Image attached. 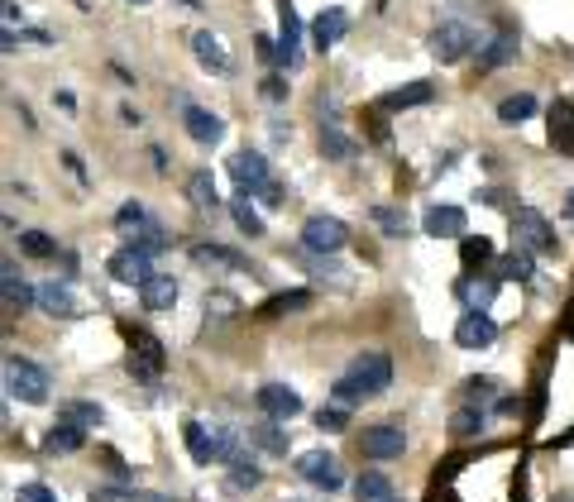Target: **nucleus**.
Instances as JSON below:
<instances>
[{
  "label": "nucleus",
  "mask_w": 574,
  "mask_h": 502,
  "mask_svg": "<svg viewBox=\"0 0 574 502\" xmlns=\"http://www.w3.org/2000/svg\"><path fill=\"white\" fill-rule=\"evenodd\" d=\"M15 20H20V5H15V0H5V29H15Z\"/></svg>",
  "instance_id": "nucleus-48"
},
{
  "label": "nucleus",
  "mask_w": 574,
  "mask_h": 502,
  "mask_svg": "<svg viewBox=\"0 0 574 502\" xmlns=\"http://www.w3.org/2000/svg\"><path fill=\"white\" fill-rule=\"evenodd\" d=\"M230 216H235V225H240L249 240H259V235H264V220H259V211L249 206V197H235V201H230Z\"/></svg>",
  "instance_id": "nucleus-30"
},
{
  "label": "nucleus",
  "mask_w": 574,
  "mask_h": 502,
  "mask_svg": "<svg viewBox=\"0 0 574 502\" xmlns=\"http://www.w3.org/2000/svg\"><path fill=\"white\" fill-rule=\"evenodd\" d=\"M139 302L149 306V311H173V302H177V278H168V273H154L149 283L139 287Z\"/></svg>",
  "instance_id": "nucleus-20"
},
{
  "label": "nucleus",
  "mask_w": 574,
  "mask_h": 502,
  "mask_svg": "<svg viewBox=\"0 0 574 502\" xmlns=\"http://www.w3.org/2000/svg\"><path fill=\"white\" fill-rule=\"evenodd\" d=\"M0 283H5V306H10V311H24V306H34V302H39V292H34L29 283H24L15 263H5V268H0Z\"/></svg>",
  "instance_id": "nucleus-21"
},
{
  "label": "nucleus",
  "mask_w": 574,
  "mask_h": 502,
  "mask_svg": "<svg viewBox=\"0 0 574 502\" xmlns=\"http://www.w3.org/2000/svg\"><path fill=\"white\" fill-rule=\"evenodd\" d=\"M469 397H474V402H479V397H493V378H474V383H469Z\"/></svg>",
  "instance_id": "nucleus-47"
},
{
  "label": "nucleus",
  "mask_w": 574,
  "mask_h": 502,
  "mask_svg": "<svg viewBox=\"0 0 574 502\" xmlns=\"http://www.w3.org/2000/svg\"><path fill=\"white\" fill-rule=\"evenodd\" d=\"M493 340H498L493 316H488V311H464L460 326H455V345H460V350H488Z\"/></svg>",
  "instance_id": "nucleus-11"
},
{
  "label": "nucleus",
  "mask_w": 574,
  "mask_h": 502,
  "mask_svg": "<svg viewBox=\"0 0 574 502\" xmlns=\"http://www.w3.org/2000/svg\"><path fill=\"white\" fill-rule=\"evenodd\" d=\"M264 96H268V101H283V96H287V82L278 77V72H268V77H264Z\"/></svg>",
  "instance_id": "nucleus-45"
},
{
  "label": "nucleus",
  "mask_w": 574,
  "mask_h": 502,
  "mask_svg": "<svg viewBox=\"0 0 574 502\" xmlns=\"http://www.w3.org/2000/svg\"><path fill=\"white\" fill-rule=\"evenodd\" d=\"M249 440H254V445H264L268 455H287L283 421H259V426H249Z\"/></svg>",
  "instance_id": "nucleus-23"
},
{
  "label": "nucleus",
  "mask_w": 574,
  "mask_h": 502,
  "mask_svg": "<svg viewBox=\"0 0 574 502\" xmlns=\"http://www.w3.org/2000/svg\"><path fill=\"white\" fill-rule=\"evenodd\" d=\"M402 450H407V436L398 426H369L364 431V455L369 459H398Z\"/></svg>",
  "instance_id": "nucleus-18"
},
{
  "label": "nucleus",
  "mask_w": 574,
  "mask_h": 502,
  "mask_svg": "<svg viewBox=\"0 0 574 502\" xmlns=\"http://www.w3.org/2000/svg\"><path fill=\"white\" fill-rule=\"evenodd\" d=\"M479 44H484V39H479V34H474L469 24H460V20H445L441 29L431 34V53H436L441 63H460L469 48L479 53Z\"/></svg>",
  "instance_id": "nucleus-5"
},
{
  "label": "nucleus",
  "mask_w": 574,
  "mask_h": 502,
  "mask_svg": "<svg viewBox=\"0 0 574 502\" xmlns=\"http://www.w3.org/2000/svg\"><path fill=\"white\" fill-rule=\"evenodd\" d=\"M345 34H350V15H345L340 5H331V10H321V15L311 20V44L321 48V53H326V48H335L340 39H345Z\"/></svg>",
  "instance_id": "nucleus-15"
},
{
  "label": "nucleus",
  "mask_w": 574,
  "mask_h": 502,
  "mask_svg": "<svg viewBox=\"0 0 574 502\" xmlns=\"http://www.w3.org/2000/svg\"><path fill=\"white\" fill-rule=\"evenodd\" d=\"M182 125H187V134H192L197 144H221V139H225V120H221V115L192 106V101H182Z\"/></svg>",
  "instance_id": "nucleus-14"
},
{
  "label": "nucleus",
  "mask_w": 574,
  "mask_h": 502,
  "mask_svg": "<svg viewBox=\"0 0 574 502\" xmlns=\"http://www.w3.org/2000/svg\"><path fill=\"white\" fill-rule=\"evenodd\" d=\"M388 383H393V359L383 350H369V354H359L350 364V373L335 383V402H340V407L369 402V397L388 393Z\"/></svg>",
  "instance_id": "nucleus-1"
},
{
  "label": "nucleus",
  "mask_w": 574,
  "mask_h": 502,
  "mask_svg": "<svg viewBox=\"0 0 574 502\" xmlns=\"http://www.w3.org/2000/svg\"><path fill=\"white\" fill-rule=\"evenodd\" d=\"M259 469L249 464V459H240V464H230V488H259Z\"/></svg>",
  "instance_id": "nucleus-40"
},
{
  "label": "nucleus",
  "mask_w": 574,
  "mask_h": 502,
  "mask_svg": "<svg viewBox=\"0 0 574 502\" xmlns=\"http://www.w3.org/2000/svg\"><path fill=\"white\" fill-rule=\"evenodd\" d=\"M393 502H402V498H393Z\"/></svg>",
  "instance_id": "nucleus-52"
},
{
  "label": "nucleus",
  "mask_w": 574,
  "mask_h": 502,
  "mask_svg": "<svg viewBox=\"0 0 574 502\" xmlns=\"http://www.w3.org/2000/svg\"><path fill=\"white\" fill-rule=\"evenodd\" d=\"M531 115H536V96H527V91H522V96H508V101H498V120H503V125H522V120H531Z\"/></svg>",
  "instance_id": "nucleus-29"
},
{
  "label": "nucleus",
  "mask_w": 574,
  "mask_h": 502,
  "mask_svg": "<svg viewBox=\"0 0 574 502\" xmlns=\"http://www.w3.org/2000/svg\"><path fill=\"white\" fill-rule=\"evenodd\" d=\"M15 502H58V493L44 488V483H20V488H15Z\"/></svg>",
  "instance_id": "nucleus-43"
},
{
  "label": "nucleus",
  "mask_w": 574,
  "mask_h": 502,
  "mask_svg": "<svg viewBox=\"0 0 574 502\" xmlns=\"http://www.w3.org/2000/svg\"><path fill=\"white\" fill-rule=\"evenodd\" d=\"M345 240H350V230H345V220L335 216H311L302 225V244L311 254H335V249H345Z\"/></svg>",
  "instance_id": "nucleus-8"
},
{
  "label": "nucleus",
  "mask_w": 574,
  "mask_h": 502,
  "mask_svg": "<svg viewBox=\"0 0 574 502\" xmlns=\"http://www.w3.org/2000/svg\"><path fill=\"white\" fill-rule=\"evenodd\" d=\"M82 445H87V431L72 426V421H58V426L44 436V455H77Z\"/></svg>",
  "instance_id": "nucleus-19"
},
{
  "label": "nucleus",
  "mask_w": 574,
  "mask_h": 502,
  "mask_svg": "<svg viewBox=\"0 0 574 502\" xmlns=\"http://www.w3.org/2000/svg\"><path fill=\"white\" fill-rule=\"evenodd\" d=\"M345 421H350V416H345L340 402H331V407H321V412H316V426H321V431H345Z\"/></svg>",
  "instance_id": "nucleus-42"
},
{
  "label": "nucleus",
  "mask_w": 574,
  "mask_h": 502,
  "mask_svg": "<svg viewBox=\"0 0 574 502\" xmlns=\"http://www.w3.org/2000/svg\"><path fill=\"white\" fill-rule=\"evenodd\" d=\"M517 58V34H493V44L479 48V67H503Z\"/></svg>",
  "instance_id": "nucleus-25"
},
{
  "label": "nucleus",
  "mask_w": 574,
  "mask_h": 502,
  "mask_svg": "<svg viewBox=\"0 0 574 502\" xmlns=\"http://www.w3.org/2000/svg\"><path fill=\"white\" fill-rule=\"evenodd\" d=\"M259 412L268 416V421H292V416H302V397L292 393L287 383H264L259 388Z\"/></svg>",
  "instance_id": "nucleus-12"
},
{
  "label": "nucleus",
  "mask_w": 574,
  "mask_h": 502,
  "mask_svg": "<svg viewBox=\"0 0 574 502\" xmlns=\"http://www.w3.org/2000/svg\"><path fill=\"white\" fill-rule=\"evenodd\" d=\"M560 502H574V498H560Z\"/></svg>",
  "instance_id": "nucleus-51"
},
{
  "label": "nucleus",
  "mask_w": 574,
  "mask_h": 502,
  "mask_svg": "<svg viewBox=\"0 0 574 502\" xmlns=\"http://www.w3.org/2000/svg\"><path fill=\"white\" fill-rule=\"evenodd\" d=\"M58 421H72V426H82V431H87V426H101V421H106V412H101L96 402H67Z\"/></svg>",
  "instance_id": "nucleus-32"
},
{
  "label": "nucleus",
  "mask_w": 574,
  "mask_h": 502,
  "mask_svg": "<svg viewBox=\"0 0 574 502\" xmlns=\"http://www.w3.org/2000/svg\"><path fill=\"white\" fill-rule=\"evenodd\" d=\"M503 278H531V254L527 249H512L503 259Z\"/></svg>",
  "instance_id": "nucleus-41"
},
{
  "label": "nucleus",
  "mask_w": 574,
  "mask_h": 502,
  "mask_svg": "<svg viewBox=\"0 0 574 502\" xmlns=\"http://www.w3.org/2000/svg\"><path fill=\"white\" fill-rule=\"evenodd\" d=\"M91 502H177V498L144 493V488H91Z\"/></svg>",
  "instance_id": "nucleus-28"
},
{
  "label": "nucleus",
  "mask_w": 574,
  "mask_h": 502,
  "mask_svg": "<svg viewBox=\"0 0 574 502\" xmlns=\"http://www.w3.org/2000/svg\"><path fill=\"white\" fill-rule=\"evenodd\" d=\"M187 197H192V206H201V211H216V206H221V197H216V177L192 173L187 177Z\"/></svg>",
  "instance_id": "nucleus-27"
},
{
  "label": "nucleus",
  "mask_w": 574,
  "mask_h": 502,
  "mask_svg": "<svg viewBox=\"0 0 574 502\" xmlns=\"http://www.w3.org/2000/svg\"><path fill=\"white\" fill-rule=\"evenodd\" d=\"M5 393L39 407V402H48V373L39 364H29V359H20V354H10L5 359Z\"/></svg>",
  "instance_id": "nucleus-2"
},
{
  "label": "nucleus",
  "mask_w": 574,
  "mask_h": 502,
  "mask_svg": "<svg viewBox=\"0 0 574 502\" xmlns=\"http://www.w3.org/2000/svg\"><path fill=\"white\" fill-rule=\"evenodd\" d=\"M278 63L283 67L302 63V20H297L292 0H278Z\"/></svg>",
  "instance_id": "nucleus-9"
},
{
  "label": "nucleus",
  "mask_w": 574,
  "mask_h": 502,
  "mask_svg": "<svg viewBox=\"0 0 574 502\" xmlns=\"http://www.w3.org/2000/svg\"><path fill=\"white\" fill-rule=\"evenodd\" d=\"M565 216L574 220V192H570V197H565Z\"/></svg>",
  "instance_id": "nucleus-49"
},
{
  "label": "nucleus",
  "mask_w": 574,
  "mask_h": 502,
  "mask_svg": "<svg viewBox=\"0 0 574 502\" xmlns=\"http://www.w3.org/2000/svg\"><path fill=\"white\" fill-rule=\"evenodd\" d=\"M450 431H455V436H479V431H484V412H474V407H464V412H455V421H450Z\"/></svg>",
  "instance_id": "nucleus-38"
},
{
  "label": "nucleus",
  "mask_w": 574,
  "mask_h": 502,
  "mask_svg": "<svg viewBox=\"0 0 574 502\" xmlns=\"http://www.w3.org/2000/svg\"><path fill=\"white\" fill-rule=\"evenodd\" d=\"M512 235H517V249H527V254H555V230L536 206H517Z\"/></svg>",
  "instance_id": "nucleus-3"
},
{
  "label": "nucleus",
  "mask_w": 574,
  "mask_h": 502,
  "mask_svg": "<svg viewBox=\"0 0 574 502\" xmlns=\"http://www.w3.org/2000/svg\"><path fill=\"white\" fill-rule=\"evenodd\" d=\"M551 139H555V149L574 153V106H565V101L551 110Z\"/></svg>",
  "instance_id": "nucleus-26"
},
{
  "label": "nucleus",
  "mask_w": 574,
  "mask_h": 502,
  "mask_svg": "<svg viewBox=\"0 0 574 502\" xmlns=\"http://www.w3.org/2000/svg\"><path fill=\"white\" fill-rule=\"evenodd\" d=\"M149 211H144V206H139V201H125V206H120V216H115V230H120V235H125V240H130L134 230H139V225H149Z\"/></svg>",
  "instance_id": "nucleus-34"
},
{
  "label": "nucleus",
  "mask_w": 574,
  "mask_h": 502,
  "mask_svg": "<svg viewBox=\"0 0 574 502\" xmlns=\"http://www.w3.org/2000/svg\"><path fill=\"white\" fill-rule=\"evenodd\" d=\"M130 5H149V0H130Z\"/></svg>",
  "instance_id": "nucleus-50"
},
{
  "label": "nucleus",
  "mask_w": 574,
  "mask_h": 502,
  "mask_svg": "<svg viewBox=\"0 0 574 502\" xmlns=\"http://www.w3.org/2000/svg\"><path fill=\"white\" fill-rule=\"evenodd\" d=\"M493 292H498L493 278H484V283H460V297L469 302V311H484V306L493 302Z\"/></svg>",
  "instance_id": "nucleus-36"
},
{
  "label": "nucleus",
  "mask_w": 574,
  "mask_h": 502,
  "mask_svg": "<svg viewBox=\"0 0 574 502\" xmlns=\"http://www.w3.org/2000/svg\"><path fill=\"white\" fill-rule=\"evenodd\" d=\"M307 302H311V292H302V287H297V292H283V297H273V302L264 306V316H278V311H302Z\"/></svg>",
  "instance_id": "nucleus-39"
},
{
  "label": "nucleus",
  "mask_w": 574,
  "mask_h": 502,
  "mask_svg": "<svg viewBox=\"0 0 574 502\" xmlns=\"http://www.w3.org/2000/svg\"><path fill=\"white\" fill-rule=\"evenodd\" d=\"M230 177H235V187H240V197H264L268 187H273V173H268V158L254 149H240L230 158Z\"/></svg>",
  "instance_id": "nucleus-4"
},
{
  "label": "nucleus",
  "mask_w": 574,
  "mask_h": 502,
  "mask_svg": "<svg viewBox=\"0 0 574 502\" xmlns=\"http://www.w3.org/2000/svg\"><path fill=\"white\" fill-rule=\"evenodd\" d=\"M111 278L125 287H144L149 278H154V254H144V249H134V244H125V249H115L111 254Z\"/></svg>",
  "instance_id": "nucleus-7"
},
{
  "label": "nucleus",
  "mask_w": 574,
  "mask_h": 502,
  "mask_svg": "<svg viewBox=\"0 0 574 502\" xmlns=\"http://www.w3.org/2000/svg\"><path fill=\"white\" fill-rule=\"evenodd\" d=\"M488 254H493V244H488V240H464V263H469V268H474V263H484Z\"/></svg>",
  "instance_id": "nucleus-44"
},
{
  "label": "nucleus",
  "mask_w": 574,
  "mask_h": 502,
  "mask_svg": "<svg viewBox=\"0 0 574 502\" xmlns=\"http://www.w3.org/2000/svg\"><path fill=\"white\" fill-rule=\"evenodd\" d=\"M20 249L29 259H58V244H53V235H44V230H20Z\"/></svg>",
  "instance_id": "nucleus-31"
},
{
  "label": "nucleus",
  "mask_w": 574,
  "mask_h": 502,
  "mask_svg": "<svg viewBox=\"0 0 574 502\" xmlns=\"http://www.w3.org/2000/svg\"><path fill=\"white\" fill-rule=\"evenodd\" d=\"M192 53H197V63L206 67V72H216V77H230V72H235V58L225 53L221 34H211V29H197V34H192Z\"/></svg>",
  "instance_id": "nucleus-13"
},
{
  "label": "nucleus",
  "mask_w": 574,
  "mask_h": 502,
  "mask_svg": "<svg viewBox=\"0 0 574 502\" xmlns=\"http://www.w3.org/2000/svg\"><path fill=\"white\" fill-rule=\"evenodd\" d=\"M436 96V87L431 82H407V87H398V91H388L383 96V110H407V106H426Z\"/></svg>",
  "instance_id": "nucleus-22"
},
{
  "label": "nucleus",
  "mask_w": 574,
  "mask_h": 502,
  "mask_svg": "<svg viewBox=\"0 0 574 502\" xmlns=\"http://www.w3.org/2000/svg\"><path fill=\"white\" fill-rule=\"evenodd\" d=\"M369 216H374V225L383 230V235H393V240H402V235H407V216H402V211H393V206H374Z\"/></svg>",
  "instance_id": "nucleus-35"
},
{
  "label": "nucleus",
  "mask_w": 574,
  "mask_h": 502,
  "mask_svg": "<svg viewBox=\"0 0 574 502\" xmlns=\"http://www.w3.org/2000/svg\"><path fill=\"white\" fill-rule=\"evenodd\" d=\"M130 373L139 383H158V373H163V345L149 330H130Z\"/></svg>",
  "instance_id": "nucleus-6"
},
{
  "label": "nucleus",
  "mask_w": 574,
  "mask_h": 502,
  "mask_svg": "<svg viewBox=\"0 0 574 502\" xmlns=\"http://www.w3.org/2000/svg\"><path fill=\"white\" fill-rule=\"evenodd\" d=\"M297 474L307 483H316V488H340V483H345L340 459H335L331 450H307V455H297Z\"/></svg>",
  "instance_id": "nucleus-10"
},
{
  "label": "nucleus",
  "mask_w": 574,
  "mask_h": 502,
  "mask_svg": "<svg viewBox=\"0 0 574 502\" xmlns=\"http://www.w3.org/2000/svg\"><path fill=\"white\" fill-rule=\"evenodd\" d=\"M421 230H426L431 240H460L464 235V211L460 206H431V211L421 216Z\"/></svg>",
  "instance_id": "nucleus-17"
},
{
  "label": "nucleus",
  "mask_w": 574,
  "mask_h": 502,
  "mask_svg": "<svg viewBox=\"0 0 574 502\" xmlns=\"http://www.w3.org/2000/svg\"><path fill=\"white\" fill-rule=\"evenodd\" d=\"M321 144H326L331 158H354V144L340 134V125H321Z\"/></svg>",
  "instance_id": "nucleus-37"
},
{
  "label": "nucleus",
  "mask_w": 574,
  "mask_h": 502,
  "mask_svg": "<svg viewBox=\"0 0 574 502\" xmlns=\"http://www.w3.org/2000/svg\"><path fill=\"white\" fill-rule=\"evenodd\" d=\"M39 306H44L48 316H63V321H72V316H82V311H87V306H82V297H77L67 283H58V278L39 287Z\"/></svg>",
  "instance_id": "nucleus-16"
},
{
  "label": "nucleus",
  "mask_w": 574,
  "mask_h": 502,
  "mask_svg": "<svg viewBox=\"0 0 574 502\" xmlns=\"http://www.w3.org/2000/svg\"><path fill=\"white\" fill-rule=\"evenodd\" d=\"M254 48H259V58H264V63H278V44H273L268 34H259V39H254Z\"/></svg>",
  "instance_id": "nucleus-46"
},
{
  "label": "nucleus",
  "mask_w": 574,
  "mask_h": 502,
  "mask_svg": "<svg viewBox=\"0 0 574 502\" xmlns=\"http://www.w3.org/2000/svg\"><path fill=\"white\" fill-rule=\"evenodd\" d=\"M354 498L359 502H393V483L383 479L378 469H369V474H359V483H354Z\"/></svg>",
  "instance_id": "nucleus-24"
},
{
  "label": "nucleus",
  "mask_w": 574,
  "mask_h": 502,
  "mask_svg": "<svg viewBox=\"0 0 574 502\" xmlns=\"http://www.w3.org/2000/svg\"><path fill=\"white\" fill-rule=\"evenodd\" d=\"M192 259L197 263H221V268H244L240 254H235V249H221V244H197Z\"/></svg>",
  "instance_id": "nucleus-33"
}]
</instances>
